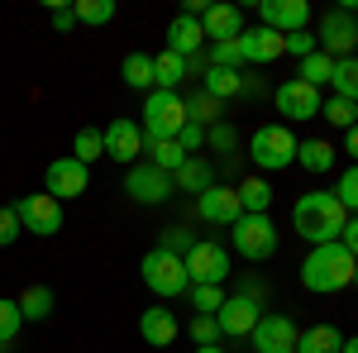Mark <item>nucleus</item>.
Here are the masks:
<instances>
[{
  "label": "nucleus",
  "instance_id": "37998d69",
  "mask_svg": "<svg viewBox=\"0 0 358 353\" xmlns=\"http://www.w3.org/2000/svg\"><path fill=\"white\" fill-rule=\"evenodd\" d=\"M192 339H196V349L220 344L224 334H220V325H215V315H192Z\"/></svg>",
  "mask_w": 358,
  "mask_h": 353
},
{
  "label": "nucleus",
  "instance_id": "473e14b6",
  "mask_svg": "<svg viewBox=\"0 0 358 353\" xmlns=\"http://www.w3.org/2000/svg\"><path fill=\"white\" fill-rule=\"evenodd\" d=\"M143 153H148V163H153V167H163V172H172V177H177V167L187 163V153H182V143H177V138L143 143Z\"/></svg>",
  "mask_w": 358,
  "mask_h": 353
},
{
  "label": "nucleus",
  "instance_id": "412c9836",
  "mask_svg": "<svg viewBox=\"0 0 358 353\" xmlns=\"http://www.w3.org/2000/svg\"><path fill=\"white\" fill-rule=\"evenodd\" d=\"M138 334H143V344H153V349H167V344H177V315L167 310V305H148L143 315H138Z\"/></svg>",
  "mask_w": 358,
  "mask_h": 353
},
{
  "label": "nucleus",
  "instance_id": "ea45409f",
  "mask_svg": "<svg viewBox=\"0 0 358 353\" xmlns=\"http://www.w3.org/2000/svg\"><path fill=\"white\" fill-rule=\"evenodd\" d=\"M206 67H234V72H239V67H244V62H239V38H234V43H206Z\"/></svg>",
  "mask_w": 358,
  "mask_h": 353
},
{
  "label": "nucleus",
  "instance_id": "7ed1b4c3",
  "mask_svg": "<svg viewBox=\"0 0 358 353\" xmlns=\"http://www.w3.org/2000/svg\"><path fill=\"white\" fill-rule=\"evenodd\" d=\"M182 124H187V96L182 91H148V101H143V143H163V138H177L182 134Z\"/></svg>",
  "mask_w": 358,
  "mask_h": 353
},
{
  "label": "nucleus",
  "instance_id": "3c124183",
  "mask_svg": "<svg viewBox=\"0 0 358 353\" xmlns=\"http://www.w3.org/2000/svg\"><path fill=\"white\" fill-rule=\"evenodd\" d=\"M339 353H358V334H354V339H344V349H339Z\"/></svg>",
  "mask_w": 358,
  "mask_h": 353
},
{
  "label": "nucleus",
  "instance_id": "de8ad7c7",
  "mask_svg": "<svg viewBox=\"0 0 358 353\" xmlns=\"http://www.w3.org/2000/svg\"><path fill=\"white\" fill-rule=\"evenodd\" d=\"M339 244H344V248H349V253L358 258V215H349V224H344V234H339Z\"/></svg>",
  "mask_w": 358,
  "mask_h": 353
},
{
  "label": "nucleus",
  "instance_id": "423d86ee",
  "mask_svg": "<svg viewBox=\"0 0 358 353\" xmlns=\"http://www.w3.org/2000/svg\"><path fill=\"white\" fill-rule=\"evenodd\" d=\"M229 244H234V253L248 258V263H268V258L277 253L273 215H239L234 224H229Z\"/></svg>",
  "mask_w": 358,
  "mask_h": 353
},
{
  "label": "nucleus",
  "instance_id": "4c0bfd02",
  "mask_svg": "<svg viewBox=\"0 0 358 353\" xmlns=\"http://www.w3.org/2000/svg\"><path fill=\"white\" fill-rule=\"evenodd\" d=\"M206 148H215V153H224V158H229V153L239 148V129H234L229 120L210 124V129H206Z\"/></svg>",
  "mask_w": 358,
  "mask_h": 353
},
{
  "label": "nucleus",
  "instance_id": "f8f14e48",
  "mask_svg": "<svg viewBox=\"0 0 358 353\" xmlns=\"http://www.w3.org/2000/svg\"><path fill=\"white\" fill-rule=\"evenodd\" d=\"M86 187H91V167L77 163V158H53L48 172H43V191L53 201H77Z\"/></svg>",
  "mask_w": 358,
  "mask_h": 353
},
{
  "label": "nucleus",
  "instance_id": "49530a36",
  "mask_svg": "<svg viewBox=\"0 0 358 353\" xmlns=\"http://www.w3.org/2000/svg\"><path fill=\"white\" fill-rule=\"evenodd\" d=\"M177 143H182V153H187V158H196V153L206 148V129L187 120V124H182V134H177Z\"/></svg>",
  "mask_w": 358,
  "mask_h": 353
},
{
  "label": "nucleus",
  "instance_id": "f704fd0d",
  "mask_svg": "<svg viewBox=\"0 0 358 353\" xmlns=\"http://www.w3.org/2000/svg\"><path fill=\"white\" fill-rule=\"evenodd\" d=\"M77 24H110L115 20V0H72Z\"/></svg>",
  "mask_w": 358,
  "mask_h": 353
},
{
  "label": "nucleus",
  "instance_id": "5701e85b",
  "mask_svg": "<svg viewBox=\"0 0 358 353\" xmlns=\"http://www.w3.org/2000/svg\"><path fill=\"white\" fill-rule=\"evenodd\" d=\"M201 91L215 96V101H234V96H244V77L234 67H206L201 72Z\"/></svg>",
  "mask_w": 358,
  "mask_h": 353
},
{
  "label": "nucleus",
  "instance_id": "a18cd8bd",
  "mask_svg": "<svg viewBox=\"0 0 358 353\" xmlns=\"http://www.w3.org/2000/svg\"><path fill=\"white\" fill-rule=\"evenodd\" d=\"M20 234H24V224L15 215V206H0V248H10Z\"/></svg>",
  "mask_w": 358,
  "mask_h": 353
},
{
  "label": "nucleus",
  "instance_id": "1a4fd4ad",
  "mask_svg": "<svg viewBox=\"0 0 358 353\" xmlns=\"http://www.w3.org/2000/svg\"><path fill=\"white\" fill-rule=\"evenodd\" d=\"M15 215L24 224V234H38V239H53L62 229V201H53L48 191H29L15 201Z\"/></svg>",
  "mask_w": 358,
  "mask_h": 353
},
{
  "label": "nucleus",
  "instance_id": "f03ea898",
  "mask_svg": "<svg viewBox=\"0 0 358 353\" xmlns=\"http://www.w3.org/2000/svg\"><path fill=\"white\" fill-rule=\"evenodd\" d=\"M354 268H358V258L344 244H320V248L306 253L301 287H306V291H315V296H334V291L354 287Z\"/></svg>",
  "mask_w": 358,
  "mask_h": 353
},
{
  "label": "nucleus",
  "instance_id": "dca6fc26",
  "mask_svg": "<svg viewBox=\"0 0 358 353\" xmlns=\"http://www.w3.org/2000/svg\"><path fill=\"white\" fill-rule=\"evenodd\" d=\"M239 215H244V206H239V191L234 187H220V182H215L206 196H196V219H206V224L229 229Z\"/></svg>",
  "mask_w": 358,
  "mask_h": 353
},
{
  "label": "nucleus",
  "instance_id": "a878e982",
  "mask_svg": "<svg viewBox=\"0 0 358 353\" xmlns=\"http://www.w3.org/2000/svg\"><path fill=\"white\" fill-rule=\"evenodd\" d=\"M330 86H334V96H339V101L358 106V53H354V57H334Z\"/></svg>",
  "mask_w": 358,
  "mask_h": 353
},
{
  "label": "nucleus",
  "instance_id": "a211bd4d",
  "mask_svg": "<svg viewBox=\"0 0 358 353\" xmlns=\"http://www.w3.org/2000/svg\"><path fill=\"white\" fill-rule=\"evenodd\" d=\"M101 138H106V158H115V163L134 167L138 153H143V129H138L134 120H115V124H106Z\"/></svg>",
  "mask_w": 358,
  "mask_h": 353
},
{
  "label": "nucleus",
  "instance_id": "9b49d317",
  "mask_svg": "<svg viewBox=\"0 0 358 353\" xmlns=\"http://www.w3.org/2000/svg\"><path fill=\"white\" fill-rule=\"evenodd\" d=\"M273 106H277V115H287V120L306 124V120H320L325 96H320L315 86H306V82H296V77H287V82L273 91Z\"/></svg>",
  "mask_w": 358,
  "mask_h": 353
},
{
  "label": "nucleus",
  "instance_id": "4be33fe9",
  "mask_svg": "<svg viewBox=\"0 0 358 353\" xmlns=\"http://www.w3.org/2000/svg\"><path fill=\"white\" fill-rule=\"evenodd\" d=\"M177 191H192V196H206V191L215 187V163L210 158H187V163L177 167Z\"/></svg>",
  "mask_w": 358,
  "mask_h": 353
},
{
  "label": "nucleus",
  "instance_id": "a19ab883",
  "mask_svg": "<svg viewBox=\"0 0 358 353\" xmlns=\"http://www.w3.org/2000/svg\"><path fill=\"white\" fill-rule=\"evenodd\" d=\"M192 229H187V224H167L163 229V239H158V248H167V253H177V258H187V253H192Z\"/></svg>",
  "mask_w": 358,
  "mask_h": 353
},
{
  "label": "nucleus",
  "instance_id": "0eeeda50",
  "mask_svg": "<svg viewBox=\"0 0 358 353\" xmlns=\"http://www.w3.org/2000/svg\"><path fill=\"white\" fill-rule=\"evenodd\" d=\"M182 263H187L192 287H224L229 282V248L215 244V239H196Z\"/></svg>",
  "mask_w": 358,
  "mask_h": 353
},
{
  "label": "nucleus",
  "instance_id": "c756f323",
  "mask_svg": "<svg viewBox=\"0 0 358 353\" xmlns=\"http://www.w3.org/2000/svg\"><path fill=\"white\" fill-rule=\"evenodd\" d=\"M187 120L201 124V129H210V124H220V120H224V101L206 96V91H196L192 101H187Z\"/></svg>",
  "mask_w": 358,
  "mask_h": 353
},
{
  "label": "nucleus",
  "instance_id": "20e7f679",
  "mask_svg": "<svg viewBox=\"0 0 358 353\" xmlns=\"http://www.w3.org/2000/svg\"><path fill=\"white\" fill-rule=\"evenodd\" d=\"M138 272H143V287L153 291V296L163 301H177L192 291V277H187V263L177 258V253H167V248H148L143 253V263H138Z\"/></svg>",
  "mask_w": 358,
  "mask_h": 353
},
{
  "label": "nucleus",
  "instance_id": "6ab92c4d",
  "mask_svg": "<svg viewBox=\"0 0 358 353\" xmlns=\"http://www.w3.org/2000/svg\"><path fill=\"white\" fill-rule=\"evenodd\" d=\"M167 53L187 57V62L206 53V29H201L196 15H177V20L167 24Z\"/></svg>",
  "mask_w": 358,
  "mask_h": 353
},
{
  "label": "nucleus",
  "instance_id": "09e8293b",
  "mask_svg": "<svg viewBox=\"0 0 358 353\" xmlns=\"http://www.w3.org/2000/svg\"><path fill=\"white\" fill-rule=\"evenodd\" d=\"M72 24H77L72 5H57V10H53V29H72Z\"/></svg>",
  "mask_w": 358,
  "mask_h": 353
},
{
  "label": "nucleus",
  "instance_id": "603ef678",
  "mask_svg": "<svg viewBox=\"0 0 358 353\" xmlns=\"http://www.w3.org/2000/svg\"><path fill=\"white\" fill-rule=\"evenodd\" d=\"M196 353H224V349H220V344H206V349H196Z\"/></svg>",
  "mask_w": 358,
  "mask_h": 353
},
{
  "label": "nucleus",
  "instance_id": "ddd939ff",
  "mask_svg": "<svg viewBox=\"0 0 358 353\" xmlns=\"http://www.w3.org/2000/svg\"><path fill=\"white\" fill-rule=\"evenodd\" d=\"M296 339H301V329L292 315H263L248 334L253 353H296Z\"/></svg>",
  "mask_w": 358,
  "mask_h": 353
},
{
  "label": "nucleus",
  "instance_id": "39448f33",
  "mask_svg": "<svg viewBox=\"0 0 358 353\" xmlns=\"http://www.w3.org/2000/svg\"><path fill=\"white\" fill-rule=\"evenodd\" d=\"M296 143L301 138L292 134L287 124H263L258 134L248 138V163L258 172H282V167L296 163Z\"/></svg>",
  "mask_w": 358,
  "mask_h": 353
},
{
  "label": "nucleus",
  "instance_id": "864d4df0",
  "mask_svg": "<svg viewBox=\"0 0 358 353\" xmlns=\"http://www.w3.org/2000/svg\"><path fill=\"white\" fill-rule=\"evenodd\" d=\"M354 287H358V268H354Z\"/></svg>",
  "mask_w": 358,
  "mask_h": 353
},
{
  "label": "nucleus",
  "instance_id": "2eb2a0df",
  "mask_svg": "<svg viewBox=\"0 0 358 353\" xmlns=\"http://www.w3.org/2000/svg\"><path fill=\"white\" fill-rule=\"evenodd\" d=\"M258 20L277 34H301L310 24V0H258Z\"/></svg>",
  "mask_w": 358,
  "mask_h": 353
},
{
  "label": "nucleus",
  "instance_id": "7c9ffc66",
  "mask_svg": "<svg viewBox=\"0 0 358 353\" xmlns=\"http://www.w3.org/2000/svg\"><path fill=\"white\" fill-rule=\"evenodd\" d=\"M20 310H24V320H48V315H53V287H43V282L24 287Z\"/></svg>",
  "mask_w": 358,
  "mask_h": 353
},
{
  "label": "nucleus",
  "instance_id": "cd10ccee",
  "mask_svg": "<svg viewBox=\"0 0 358 353\" xmlns=\"http://www.w3.org/2000/svg\"><path fill=\"white\" fill-rule=\"evenodd\" d=\"M339 349H344V334L334 325H310L296 339V353H339Z\"/></svg>",
  "mask_w": 358,
  "mask_h": 353
},
{
  "label": "nucleus",
  "instance_id": "58836bf2",
  "mask_svg": "<svg viewBox=\"0 0 358 353\" xmlns=\"http://www.w3.org/2000/svg\"><path fill=\"white\" fill-rule=\"evenodd\" d=\"M334 201H339L344 210H354V215H358V163L344 167V177L334 182Z\"/></svg>",
  "mask_w": 358,
  "mask_h": 353
},
{
  "label": "nucleus",
  "instance_id": "b1692460",
  "mask_svg": "<svg viewBox=\"0 0 358 353\" xmlns=\"http://www.w3.org/2000/svg\"><path fill=\"white\" fill-rule=\"evenodd\" d=\"M296 167L325 177V172L334 167V143L330 138H301V143H296Z\"/></svg>",
  "mask_w": 358,
  "mask_h": 353
},
{
  "label": "nucleus",
  "instance_id": "9d476101",
  "mask_svg": "<svg viewBox=\"0 0 358 353\" xmlns=\"http://www.w3.org/2000/svg\"><path fill=\"white\" fill-rule=\"evenodd\" d=\"M315 43H320V53H330V57H354V48H358V10H330V15L320 20Z\"/></svg>",
  "mask_w": 358,
  "mask_h": 353
},
{
  "label": "nucleus",
  "instance_id": "bb28decb",
  "mask_svg": "<svg viewBox=\"0 0 358 353\" xmlns=\"http://www.w3.org/2000/svg\"><path fill=\"white\" fill-rule=\"evenodd\" d=\"M239 206H244V215H268V206H273V187L263 182V177H244L239 182Z\"/></svg>",
  "mask_w": 358,
  "mask_h": 353
},
{
  "label": "nucleus",
  "instance_id": "6e6552de",
  "mask_svg": "<svg viewBox=\"0 0 358 353\" xmlns=\"http://www.w3.org/2000/svg\"><path fill=\"white\" fill-rule=\"evenodd\" d=\"M124 191H129V201H138V206H167L177 182H172V172H163V167H153L143 158V163H134L124 172Z\"/></svg>",
  "mask_w": 358,
  "mask_h": 353
},
{
  "label": "nucleus",
  "instance_id": "79ce46f5",
  "mask_svg": "<svg viewBox=\"0 0 358 353\" xmlns=\"http://www.w3.org/2000/svg\"><path fill=\"white\" fill-rule=\"evenodd\" d=\"M192 305L196 315H215L224 305V287H192Z\"/></svg>",
  "mask_w": 358,
  "mask_h": 353
},
{
  "label": "nucleus",
  "instance_id": "c9c22d12",
  "mask_svg": "<svg viewBox=\"0 0 358 353\" xmlns=\"http://www.w3.org/2000/svg\"><path fill=\"white\" fill-rule=\"evenodd\" d=\"M72 158H77V163H96V158H106V138H101V129H91V124H86V129H77V148H72Z\"/></svg>",
  "mask_w": 358,
  "mask_h": 353
},
{
  "label": "nucleus",
  "instance_id": "393cba45",
  "mask_svg": "<svg viewBox=\"0 0 358 353\" xmlns=\"http://www.w3.org/2000/svg\"><path fill=\"white\" fill-rule=\"evenodd\" d=\"M187 82V57H177V53H153V86L158 91H177V86Z\"/></svg>",
  "mask_w": 358,
  "mask_h": 353
},
{
  "label": "nucleus",
  "instance_id": "2f4dec72",
  "mask_svg": "<svg viewBox=\"0 0 358 353\" xmlns=\"http://www.w3.org/2000/svg\"><path fill=\"white\" fill-rule=\"evenodd\" d=\"M120 77L134 86V91H153V53H129L124 67H120Z\"/></svg>",
  "mask_w": 358,
  "mask_h": 353
},
{
  "label": "nucleus",
  "instance_id": "aec40b11",
  "mask_svg": "<svg viewBox=\"0 0 358 353\" xmlns=\"http://www.w3.org/2000/svg\"><path fill=\"white\" fill-rule=\"evenodd\" d=\"M201 29H206V43H234L244 34V10L239 5H210L201 15Z\"/></svg>",
  "mask_w": 358,
  "mask_h": 353
},
{
  "label": "nucleus",
  "instance_id": "72a5a7b5",
  "mask_svg": "<svg viewBox=\"0 0 358 353\" xmlns=\"http://www.w3.org/2000/svg\"><path fill=\"white\" fill-rule=\"evenodd\" d=\"M20 329H24V310H20V301L0 296V353L20 339Z\"/></svg>",
  "mask_w": 358,
  "mask_h": 353
},
{
  "label": "nucleus",
  "instance_id": "4468645a",
  "mask_svg": "<svg viewBox=\"0 0 358 353\" xmlns=\"http://www.w3.org/2000/svg\"><path fill=\"white\" fill-rule=\"evenodd\" d=\"M258 320H263V305H258L253 296H244V291L224 296V305L215 310V325H220V334H224V339H248Z\"/></svg>",
  "mask_w": 358,
  "mask_h": 353
},
{
  "label": "nucleus",
  "instance_id": "c03bdc74",
  "mask_svg": "<svg viewBox=\"0 0 358 353\" xmlns=\"http://www.w3.org/2000/svg\"><path fill=\"white\" fill-rule=\"evenodd\" d=\"M315 48H320V43H315V34H310V29H301V34H287V48H282V57H296V62H301V57H310Z\"/></svg>",
  "mask_w": 358,
  "mask_h": 353
},
{
  "label": "nucleus",
  "instance_id": "f3484780",
  "mask_svg": "<svg viewBox=\"0 0 358 353\" xmlns=\"http://www.w3.org/2000/svg\"><path fill=\"white\" fill-rule=\"evenodd\" d=\"M282 48H287V34H277V29H244L239 34V62H248V67H268V62H277L282 57Z\"/></svg>",
  "mask_w": 358,
  "mask_h": 353
},
{
  "label": "nucleus",
  "instance_id": "e433bc0d",
  "mask_svg": "<svg viewBox=\"0 0 358 353\" xmlns=\"http://www.w3.org/2000/svg\"><path fill=\"white\" fill-rule=\"evenodd\" d=\"M320 120H330L334 129H354V124H358V106H349V101L330 96V101L320 106Z\"/></svg>",
  "mask_w": 358,
  "mask_h": 353
},
{
  "label": "nucleus",
  "instance_id": "f257e3e1",
  "mask_svg": "<svg viewBox=\"0 0 358 353\" xmlns=\"http://www.w3.org/2000/svg\"><path fill=\"white\" fill-rule=\"evenodd\" d=\"M344 224H349V210L334 201V191H306V196H296V206H292V229L310 248L339 244Z\"/></svg>",
  "mask_w": 358,
  "mask_h": 353
},
{
  "label": "nucleus",
  "instance_id": "c85d7f7f",
  "mask_svg": "<svg viewBox=\"0 0 358 353\" xmlns=\"http://www.w3.org/2000/svg\"><path fill=\"white\" fill-rule=\"evenodd\" d=\"M330 72H334V57H330V53H320V48H315L310 57H301V62H296V82L315 86V91H320V86H330Z\"/></svg>",
  "mask_w": 358,
  "mask_h": 353
},
{
  "label": "nucleus",
  "instance_id": "8fccbe9b",
  "mask_svg": "<svg viewBox=\"0 0 358 353\" xmlns=\"http://www.w3.org/2000/svg\"><path fill=\"white\" fill-rule=\"evenodd\" d=\"M344 153L358 163V124H354V129H344Z\"/></svg>",
  "mask_w": 358,
  "mask_h": 353
}]
</instances>
